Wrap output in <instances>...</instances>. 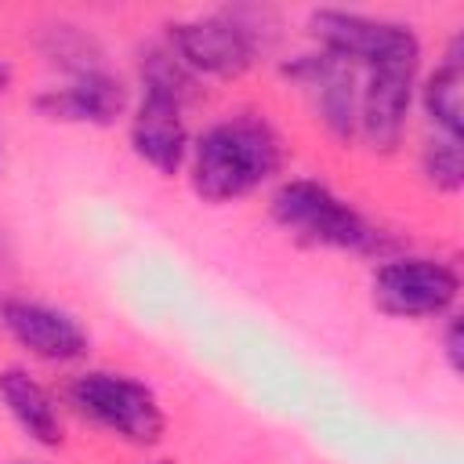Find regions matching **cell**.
Returning <instances> with one entry per match:
<instances>
[{
	"mask_svg": "<svg viewBox=\"0 0 464 464\" xmlns=\"http://www.w3.org/2000/svg\"><path fill=\"white\" fill-rule=\"evenodd\" d=\"M283 163L279 134L254 116H232L207 127L192 145L188 178L199 199L228 203L261 188Z\"/></svg>",
	"mask_w": 464,
	"mask_h": 464,
	"instance_id": "obj_1",
	"label": "cell"
},
{
	"mask_svg": "<svg viewBox=\"0 0 464 464\" xmlns=\"http://www.w3.org/2000/svg\"><path fill=\"white\" fill-rule=\"evenodd\" d=\"M279 228L290 236L312 243V246H334V250H370L377 243V232L370 221L344 203L337 192H330L323 181L312 178H290L272 192L268 203Z\"/></svg>",
	"mask_w": 464,
	"mask_h": 464,
	"instance_id": "obj_2",
	"label": "cell"
},
{
	"mask_svg": "<svg viewBox=\"0 0 464 464\" xmlns=\"http://www.w3.org/2000/svg\"><path fill=\"white\" fill-rule=\"evenodd\" d=\"M69 402L94 420L98 428L112 431L123 442L134 446H152L163 439V410L152 395L149 384L127 373L112 370H87L69 384Z\"/></svg>",
	"mask_w": 464,
	"mask_h": 464,
	"instance_id": "obj_3",
	"label": "cell"
},
{
	"mask_svg": "<svg viewBox=\"0 0 464 464\" xmlns=\"http://www.w3.org/2000/svg\"><path fill=\"white\" fill-rule=\"evenodd\" d=\"M308 29L323 44V51L344 58L348 65L377 69V65L420 62V40L402 22L370 18L341 7H319L308 14Z\"/></svg>",
	"mask_w": 464,
	"mask_h": 464,
	"instance_id": "obj_4",
	"label": "cell"
},
{
	"mask_svg": "<svg viewBox=\"0 0 464 464\" xmlns=\"http://www.w3.org/2000/svg\"><path fill=\"white\" fill-rule=\"evenodd\" d=\"M457 294V272L435 257H399L373 272V304L399 319L446 315Z\"/></svg>",
	"mask_w": 464,
	"mask_h": 464,
	"instance_id": "obj_5",
	"label": "cell"
},
{
	"mask_svg": "<svg viewBox=\"0 0 464 464\" xmlns=\"http://www.w3.org/2000/svg\"><path fill=\"white\" fill-rule=\"evenodd\" d=\"M170 51L192 72L232 80L254 65L257 36L236 14H199L170 25Z\"/></svg>",
	"mask_w": 464,
	"mask_h": 464,
	"instance_id": "obj_6",
	"label": "cell"
},
{
	"mask_svg": "<svg viewBox=\"0 0 464 464\" xmlns=\"http://www.w3.org/2000/svg\"><path fill=\"white\" fill-rule=\"evenodd\" d=\"M0 326L18 348H25L29 355L44 362H72L87 355L83 326L54 304L29 301V297H7L0 301Z\"/></svg>",
	"mask_w": 464,
	"mask_h": 464,
	"instance_id": "obj_7",
	"label": "cell"
},
{
	"mask_svg": "<svg viewBox=\"0 0 464 464\" xmlns=\"http://www.w3.org/2000/svg\"><path fill=\"white\" fill-rule=\"evenodd\" d=\"M286 76H294L312 98L330 134L348 141L359 130V87H355V65L330 51L301 54L286 65Z\"/></svg>",
	"mask_w": 464,
	"mask_h": 464,
	"instance_id": "obj_8",
	"label": "cell"
},
{
	"mask_svg": "<svg viewBox=\"0 0 464 464\" xmlns=\"http://www.w3.org/2000/svg\"><path fill=\"white\" fill-rule=\"evenodd\" d=\"M417 65L420 62L366 69V83L359 91V130L381 152L395 149L399 138H402L406 112H410V102H413Z\"/></svg>",
	"mask_w": 464,
	"mask_h": 464,
	"instance_id": "obj_9",
	"label": "cell"
},
{
	"mask_svg": "<svg viewBox=\"0 0 464 464\" xmlns=\"http://www.w3.org/2000/svg\"><path fill=\"white\" fill-rule=\"evenodd\" d=\"M36 109L47 120L105 127L127 109V87L105 69H83V72H72L65 87L44 91L36 98Z\"/></svg>",
	"mask_w": 464,
	"mask_h": 464,
	"instance_id": "obj_10",
	"label": "cell"
},
{
	"mask_svg": "<svg viewBox=\"0 0 464 464\" xmlns=\"http://www.w3.org/2000/svg\"><path fill=\"white\" fill-rule=\"evenodd\" d=\"M130 145H134L138 160H145L163 178L178 174L188 156V130L181 120V105H174L167 98L141 94L134 120H130Z\"/></svg>",
	"mask_w": 464,
	"mask_h": 464,
	"instance_id": "obj_11",
	"label": "cell"
},
{
	"mask_svg": "<svg viewBox=\"0 0 464 464\" xmlns=\"http://www.w3.org/2000/svg\"><path fill=\"white\" fill-rule=\"evenodd\" d=\"M0 402L7 406L11 420L36 442V446H62V417L47 388L18 366L0 370Z\"/></svg>",
	"mask_w": 464,
	"mask_h": 464,
	"instance_id": "obj_12",
	"label": "cell"
},
{
	"mask_svg": "<svg viewBox=\"0 0 464 464\" xmlns=\"http://www.w3.org/2000/svg\"><path fill=\"white\" fill-rule=\"evenodd\" d=\"M420 105L439 134L464 138V62H460V36H453L446 58L420 87Z\"/></svg>",
	"mask_w": 464,
	"mask_h": 464,
	"instance_id": "obj_13",
	"label": "cell"
},
{
	"mask_svg": "<svg viewBox=\"0 0 464 464\" xmlns=\"http://www.w3.org/2000/svg\"><path fill=\"white\" fill-rule=\"evenodd\" d=\"M141 91L152 98H167L185 109V102L196 94V72L167 47H149L141 54Z\"/></svg>",
	"mask_w": 464,
	"mask_h": 464,
	"instance_id": "obj_14",
	"label": "cell"
},
{
	"mask_svg": "<svg viewBox=\"0 0 464 464\" xmlns=\"http://www.w3.org/2000/svg\"><path fill=\"white\" fill-rule=\"evenodd\" d=\"M464 138H450V134H439L424 145V178L439 188V192H457L464 185V149H460Z\"/></svg>",
	"mask_w": 464,
	"mask_h": 464,
	"instance_id": "obj_15",
	"label": "cell"
},
{
	"mask_svg": "<svg viewBox=\"0 0 464 464\" xmlns=\"http://www.w3.org/2000/svg\"><path fill=\"white\" fill-rule=\"evenodd\" d=\"M442 352H446L450 370L460 373V366H464V330H460V315H450L446 334H442Z\"/></svg>",
	"mask_w": 464,
	"mask_h": 464,
	"instance_id": "obj_16",
	"label": "cell"
},
{
	"mask_svg": "<svg viewBox=\"0 0 464 464\" xmlns=\"http://www.w3.org/2000/svg\"><path fill=\"white\" fill-rule=\"evenodd\" d=\"M11 83V69H7V62H0V91Z\"/></svg>",
	"mask_w": 464,
	"mask_h": 464,
	"instance_id": "obj_17",
	"label": "cell"
}]
</instances>
